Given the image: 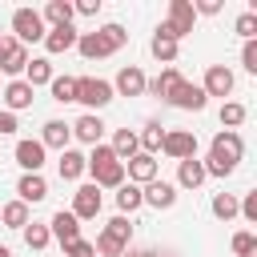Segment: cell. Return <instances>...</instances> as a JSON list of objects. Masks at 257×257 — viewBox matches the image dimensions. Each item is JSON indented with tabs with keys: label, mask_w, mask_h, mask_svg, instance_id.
Masks as SVG:
<instances>
[{
	"label": "cell",
	"mask_w": 257,
	"mask_h": 257,
	"mask_svg": "<svg viewBox=\"0 0 257 257\" xmlns=\"http://www.w3.org/2000/svg\"><path fill=\"white\" fill-rule=\"evenodd\" d=\"M12 32H16L20 44L44 40V20H40V12H36V8H16V12H12Z\"/></svg>",
	"instance_id": "7"
},
{
	"label": "cell",
	"mask_w": 257,
	"mask_h": 257,
	"mask_svg": "<svg viewBox=\"0 0 257 257\" xmlns=\"http://www.w3.org/2000/svg\"><path fill=\"white\" fill-rule=\"evenodd\" d=\"M141 201L145 205H153V209H173L177 205V185H169V181H149L145 189H141Z\"/></svg>",
	"instance_id": "12"
},
{
	"label": "cell",
	"mask_w": 257,
	"mask_h": 257,
	"mask_svg": "<svg viewBox=\"0 0 257 257\" xmlns=\"http://www.w3.org/2000/svg\"><path fill=\"white\" fill-rule=\"evenodd\" d=\"M201 181H205V165H201L197 157L177 161V185H181V189H197Z\"/></svg>",
	"instance_id": "24"
},
{
	"label": "cell",
	"mask_w": 257,
	"mask_h": 257,
	"mask_svg": "<svg viewBox=\"0 0 257 257\" xmlns=\"http://www.w3.org/2000/svg\"><path fill=\"white\" fill-rule=\"evenodd\" d=\"M253 249H257V237L253 233H237L233 237V253L237 257H253Z\"/></svg>",
	"instance_id": "38"
},
{
	"label": "cell",
	"mask_w": 257,
	"mask_h": 257,
	"mask_svg": "<svg viewBox=\"0 0 257 257\" xmlns=\"http://www.w3.org/2000/svg\"><path fill=\"white\" fill-rule=\"evenodd\" d=\"M72 12H80V16H96V12H100V0H80V4H72Z\"/></svg>",
	"instance_id": "42"
},
{
	"label": "cell",
	"mask_w": 257,
	"mask_h": 257,
	"mask_svg": "<svg viewBox=\"0 0 257 257\" xmlns=\"http://www.w3.org/2000/svg\"><path fill=\"white\" fill-rule=\"evenodd\" d=\"M16 165L24 169V173H40L44 169V145L40 141H16Z\"/></svg>",
	"instance_id": "15"
},
{
	"label": "cell",
	"mask_w": 257,
	"mask_h": 257,
	"mask_svg": "<svg viewBox=\"0 0 257 257\" xmlns=\"http://www.w3.org/2000/svg\"><path fill=\"white\" fill-rule=\"evenodd\" d=\"M100 205H104L100 189H96V185H80V189L72 193V209H68V213H72L76 221H92V217L100 213Z\"/></svg>",
	"instance_id": "9"
},
{
	"label": "cell",
	"mask_w": 257,
	"mask_h": 257,
	"mask_svg": "<svg viewBox=\"0 0 257 257\" xmlns=\"http://www.w3.org/2000/svg\"><path fill=\"white\" fill-rule=\"evenodd\" d=\"M0 257H12V249H8V245H0Z\"/></svg>",
	"instance_id": "46"
},
{
	"label": "cell",
	"mask_w": 257,
	"mask_h": 257,
	"mask_svg": "<svg viewBox=\"0 0 257 257\" xmlns=\"http://www.w3.org/2000/svg\"><path fill=\"white\" fill-rule=\"evenodd\" d=\"M241 217H245V221H257V193H249V197L241 201Z\"/></svg>",
	"instance_id": "41"
},
{
	"label": "cell",
	"mask_w": 257,
	"mask_h": 257,
	"mask_svg": "<svg viewBox=\"0 0 257 257\" xmlns=\"http://www.w3.org/2000/svg\"><path fill=\"white\" fill-rule=\"evenodd\" d=\"M124 40H128V32H124L120 24H104V28H96V32H80V36H76V48H80L84 60H104V56L120 52Z\"/></svg>",
	"instance_id": "3"
},
{
	"label": "cell",
	"mask_w": 257,
	"mask_h": 257,
	"mask_svg": "<svg viewBox=\"0 0 257 257\" xmlns=\"http://www.w3.org/2000/svg\"><path fill=\"white\" fill-rule=\"evenodd\" d=\"M84 173H92L96 189H120L124 185V161H116V153L108 145H92V153L84 157Z\"/></svg>",
	"instance_id": "2"
},
{
	"label": "cell",
	"mask_w": 257,
	"mask_h": 257,
	"mask_svg": "<svg viewBox=\"0 0 257 257\" xmlns=\"http://www.w3.org/2000/svg\"><path fill=\"white\" fill-rule=\"evenodd\" d=\"M76 100L84 108H104L112 100V84L100 76H76Z\"/></svg>",
	"instance_id": "6"
},
{
	"label": "cell",
	"mask_w": 257,
	"mask_h": 257,
	"mask_svg": "<svg viewBox=\"0 0 257 257\" xmlns=\"http://www.w3.org/2000/svg\"><path fill=\"white\" fill-rule=\"evenodd\" d=\"M64 257H96V249H92V241L76 237V241H68V245H64Z\"/></svg>",
	"instance_id": "39"
},
{
	"label": "cell",
	"mask_w": 257,
	"mask_h": 257,
	"mask_svg": "<svg viewBox=\"0 0 257 257\" xmlns=\"http://www.w3.org/2000/svg\"><path fill=\"white\" fill-rule=\"evenodd\" d=\"M233 28H237V32L245 36V40H253V36H257V12H253V8H249V12H241Z\"/></svg>",
	"instance_id": "37"
},
{
	"label": "cell",
	"mask_w": 257,
	"mask_h": 257,
	"mask_svg": "<svg viewBox=\"0 0 257 257\" xmlns=\"http://www.w3.org/2000/svg\"><path fill=\"white\" fill-rule=\"evenodd\" d=\"M124 177H128L133 185H149V181H157V157H149V153L128 157V161H124Z\"/></svg>",
	"instance_id": "14"
},
{
	"label": "cell",
	"mask_w": 257,
	"mask_h": 257,
	"mask_svg": "<svg viewBox=\"0 0 257 257\" xmlns=\"http://www.w3.org/2000/svg\"><path fill=\"white\" fill-rule=\"evenodd\" d=\"M145 201H141V185H133V181H124L120 189H116V209H120V217L124 213H137Z\"/></svg>",
	"instance_id": "30"
},
{
	"label": "cell",
	"mask_w": 257,
	"mask_h": 257,
	"mask_svg": "<svg viewBox=\"0 0 257 257\" xmlns=\"http://www.w3.org/2000/svg\"><path fill=\"white\" fill-rule=\"evenodd\" d=\"M145 72L137 68V64H124L120 72H116V84H112V92H120V96H141L145 92Z\"/></svg>",
	"instance_id": "17"
},
{
	"label": "cell",
	"mask_w": 257,
	"mask_h": 257,
	"mask_svg": "<svg viewBox=\"0 0 257 257\" xmlns=\"http://www.w3.org/2000/svg\"><path fill=\"white\" fill-rule=\"evenodd\" d=\"M124 257H137V253H124Z\"/></svg>",
	"instance_id": "47"
},
{
	"label": "cell",
	"mask_w": 257,
	"mask_h": 257,
	"mask_svg": "<svg viewBox=\"0 0 257 257\" xmlns=\"http://www.w3.org/2000/svg\"><path fill=\"white\" fill-rule=\"evenodd\" d=\"M245 116H249L245 104H237V100H225V104H221V124H225V128L237 133V124H245Z\"/></svg>",
	"instance_id": "35"
},
{
	"label": "cell",
	"mask_w": 257,
	"mask_h": 257,
	"mask_svg": "<svg viewBox=\"0 0 257 257\" xmlns=\"http://www.w3.org/2000/svg\"><path fill=\"white\" fill-rule=\"evenodd\" d=\"M193 24H197L193 4H189V0H169V20H161V28H157V32L181 44V36H189V32H193Z\"/></svg>",
	"instance_id": "5"
},
{
	"label": "cell",
	"mask_w": 257,
	"mask_h": 257,
	"mask_svg": "<svg viewBox=\"0 0 257 257\" xmlns=\"http://www.w3.org/2000/svg\"><path fill=\"white\" fill-rule=\"evenodd\" d=\"M193 12H201V16H217V12H221V0H201V4H193Z\"/></svg>",
	"instance_id": "43"
},
{
	"label": "cell",
	"mask_w": 257,
	"mask_h": 257,
	"mask_svg": "<svg viewBox=\"0 0 257 257\" xmlns=\"http://www.w3.org/2000/svg\"><path fill=\"white\" fill-rule=\"evenodd\" d=\"M233 84H237V80H233V72H229L225 64H209V68H205V84H201L205 96H229Z\"/></svg>",
	"instance_id": "13"
},
{
	"label": "cell",
	"mask_w": 257,
	"mask_h": 257,
	"mask_svg": "<svg viewBox=\"0 0 257 257\" xmlns=\"http://www.w3.org/2000/svg\"><path fill=\"white\" fill-rule=\"evenodd\" d=\"M112 153H116V161H128V157H137L141 153V145H137V133L133 128H116V137H112V145H108Z\"/></svg>",
	"instance_id": "28"
},
{
	"label": "cell",
	"mask_w": 257,
	"mask_h": 257,
	"mask_svg": "<svg viewBox=\"0 0 257 257\" xmlns=\"http://www.w3.org/2000/svg\"><path fill=\"white\" fill-rule=\"evenodd\" d=\"M169 104H173V108H189V112H201V108L209 104V96H205V88H201V84H189V80H181V84L173 88Z\"/></svg>",
	"instance_id": "11"
},
{
	"label": "cell",
	"mask_w": 257,
	"mask_h": 257,
	"mask_svg": "<svg viewBox=\"0 0 257 257\" xmlns=\"http://www.w3.org/2000/svg\"><path fill=\"white\" fill-rule=\"evenodd\" d=\"M177 84H181V72H177V68H173V64H169V68H165V72H161V76H157V80H149V84H145V88H149V92H153V96H161V100H169V96H173V88H177Z\"/></svg>",
	"instance_id": "27"
},
{
	"label": "cell",
	"mask_w": 257,
	"mask_h": 257,
	"mask_svg": "<svg viewBox=\"0 0 257 257\" xmlns=\"http://www.w3.org/2000/svg\"><path fill=\"white\" fill-rule=\"evenodd\" d=\"M72 16H76V12H72V4H68V0H48L40 20H48L52 28H64V24H72Z\"/></svg>",
	"instance_id": "26"
},
{
	"label": "cell",
	"mask_w": 257,
	"mask_h": 257,
	"mask_svg": "<svg viewBox=\"0 0 257 257\" xmlns=\"http://www.w3.org/2000/svg\"><path fill=\"white\" fill-rule=\"evenodd\" d=\"M68 137H72V128L64 124V120H44V133H40V145L44 149H68Z\"/></svg>",
	"instance_id": "23"
},
{
	"label": "cell",
	"mask_w": 257,
	"mask_h": 257,
	"mask_svg": "<svg viewBox=\"0 0 257 257\" xmlns=\"http://www.w3.org/2000/svg\"><path fill=\"white\" fill-rule=\"evenodd\" d=\"M241 213V201L233 197V193H217L213 197V217H221V221H233Z\"/></svg>",
	"instance_id": "32"
},
{
	"label": "cell",
	"mask_w": 257,
	"mask_h": 257,
	"mask_svg": "<svg viewBox=\"0 0 257 257\" xmlns=\"http://www.w3.org/2000/svg\"><path fill=\"white\" fill-rule=\"evenodd\" d=\"M48 241H52V233H48V225H24V245L28 249H48Z\"/></svg>",
	"instance_id": "36"
},
{
	"label": "cell",
	"mask_w": 257,
	"mask_h": 257,
	"mask_svg": "<svg viewBox=\"0 0 257 257\" xmlns=\"http://www.w3.org/2000/svg\"><path fill=\"white\" fill-rule=\"evenodd\" d=\"M161 141H165V128H161V120H149L145 124V133H137V145H141V153H161Z\"/></svg>",
	"instance_id": "29"
},
{
	"label": "cell",
	"mask_w": 257,
	"mask_h": 257,
	"mask_svg": "<svg viewBox=\"0 0 257 257\" xmlns=\"http://www.w3.org/2000/svg\"><path fill=\"white\" fill-rule=\"evenodd\" d=\"M68 128H72V137H76V141H84V145H100V137H104V120H100L96 112L76 116V124H68Z\"/></svg>",
	"instance_id": "18"
},
{
	"label": "cell",
	"mask_w": 257,
	"mask_h": 257,
	"mask_svg": "<svg viewBox=\"0 0 257 257\" xmlns=\"http://www.w3.org/2000/svg\"><path fill=\"white\" fill-rule=\"evenodd\" d=\"M241 153H245V141H241V133H233V128H221V133L213 137V149H209V157L201 161V165H205V177H229V173L237 169Z\"/></svg>",
	"instance_id": "1"
},
{
	"label": "cell",
	"mask_w": 257,
	"mask_h": 257,
	"mask_svg": "<svg viewBox=\"0 0 257 257\" xmlns=\"http://www.w3.org/2000/svg\"><path fill=\"white\" fill-rule=\"evenodd\" d=\"M149 48H153V56H157L161 64H173V60H177V40H169V36H161V32L153 36Z\"/></svg>",
	"instance_id": "34"
},
{
	"label": "cell",
	"mask_w": 257,
	"mask_h": 257,
	"mask_svg": "<svg viewBox=\"0 0 257 257\" xmlns=\"http://www.w3.org/2000/svg\"><path fill=\"white\" fill-rule=\"evenodd\" d=\"M76 28L72 24H64V28H48L44 32V48H48V56H60V52H68V48H76Z\"/></svg>",
	"instance_id": "19"
},
{
	"label": "cell",
	"mask_w": 257,
	"mask_h": 257,
	"mask_svg": "<svg viewBox=\"0 0 257 257\" xmlns=\"http://www.w3.org/2000/svg\"><path fill=\"white\" fill-rule=\"evenodd\" d=\"M128 241H133V225H128V217H112L108 225H104V233L96 237V257H124L128 253Z\"/></svg>",
	"instance_id": "4"
},
{
	"label": "cell",
	"mask_w": 257,
	"mask_h": 257,
	"mask_svg": "<svg viewBox=\"0 0 257 257\" xmlns=\"http://www.w3.org/2000/svg\"><path fill=\"white\" fill-rule=\"evenodd\" d=\"M24 84L28 88H40V84H52V60L48 56H36L24 64Z\"/></svg>",
	"instance_id": "22"
},
{
	"label": "cell",
	"mask_w": 257,
	"mask_h": 257,
	"mask_svg": "<svg viewBox=\"0 0 257 257\" xmlns=\"http://www.w3.org/2000/svg\"><path fill=\"white\" fill-rule=\"evenodd\" d=\"M52 100H60V104H68V100H76V76H52Z\"/></svg>",
	"instance_id": "33"
},
{
	"label": "cell",
	"mask_w": 257,
	"mask_h": 257,
	"mask_svg": "<svg viewBox=\"0 0 257 257\" xmlns=\"http://www.w3.org/2000/svg\"><path fill=\"white\" fill-rule=\"evenodd\" d=\"M32 92L24 80H8L4 84V112H20V108H32Z\"/></svg>",
	"instance_id": "20"
},
{
	"label": "cell",
	"mask_w": 257,
	"mask_h": 257,
	"mask_svg": "<svg viewBox=\"0 0 257 257\" xmlns=\"http://www.w3.org/2000/svg\"><path fill=\"white\" fill-rule=\"evenodd\" d=\"M20 124H16V112H0V137L4 133H16Z\"/></svg>",
	"instance_id": "44"
},
{
	"label": "cell",
	"mask_w": 257,
	"mask_h": 257,
	"mask_svg": "<svg viewBox=\"0 0 257 257\" xmlns=\"http://www.w3.org/2000/svg\"><path fill=\"white\" fill-rule=\"evenodd\" d=\"M44 197H48V181H44L40 173H24V177L16 181V201L36 205V201H44Z\"/></svg>",
	"instance_id": "16"
},
{
	"label": "cell",
	"mask_w": 257,
	"mask_h": 257,
	"mask_svg": "<svg viewBox=\"0 0 257 257\" xmlns=\"http://www.w3.org/2000/svg\"><path fill=\"white\" fill-rule=\"evenodd\" d=\"M161 153H169L173 161L197 157V137H193V128H169L165 141H161Z\"/></svg>",
	"instance_id": "8"
},
{
	"label": "cell",
	"mask_w": 257,
	"mask_h": 257,
	"mask_svg": "<svg viewBox=\"0 0 257 257\" xmlns=\"http://www.w3.org/2000/svg\"><path fill=\"white\" fill-rule=\"evenodd\" d=\"M241 64H245V72L257 76V40H245V48H241Z\"/></svg>",
	"instance_id": "40"
},
{
	"label": "cell",
	"mask_w": 257,
	"mask_h": 257,
	"mask_svg": "<svg viewBox=\"0 0 257 257\" xmlns=\"http://www.w3.org/2000/svg\"><path fill=\"white\" fill-rule=\"evenodd\" d=\"M48 233H52L60 245H68V241H76V237H80V221H76L72 213H64V209H60V213H52V221H48Z\"/></svg>",
	"instance_id": "21"
},
{
	"label": "cell",
	"mask_w": 257,
	"mask_h": 257,
	"mask_svg": "<svg viewBox=\"0 0 257 257\" xmlns=\"http://www.w3.org/2000/svg\"><path fill=\"white\" fill-rule=\"evenodd\" d=\"M24 64H28L24 44H20L16 36H0V72L16 76V72H24Z\"/></svg>",
	"instance_id": "10"
},
{
	"label": "cell",
	"mask_w": 257,
	"mask_h": 257,
	"mask_svg": "<svg viewBox=\"0 0 257 257\" xmlns=\"http://www.w3.org/2000/svg\"><path fill=\"white\" fill-rule=\"evenodd\" d=\"M137 257H161V253H157V249H145V253H137Z\"/></svg>",
	"instance_id": "45"
},
{
	"label": "cell",
	"mask_w": 257,
	"mask_h": 257,
	"mask_svg": "<svg viewBox=\"0 0 257 257\" xmlns=\"http://www.w3.org/2000/svg\"><path fill=\"white\" fill-rule=\"evenodd\" d=\"M0 221H4L8 229H24V225H28V205H24V201H8V205L0 209Z\"/></svg>",
	"instance_id": "31"
},
{
	"label": "cell",
	"mask_w": 257,
	"mask_h": 257,
	"mask_svg": "<svg viewBox=\"0 0 257 257\" xmlns=\"http://www.w3.org/2000/svg\"><path fill=\"white\" fill-rule=\"evenodd\" d=\"M56 169H60V181H80V177H84V153H76V149H64Z\"/></svg>",
	"instance_id": "25"
}]
</instances>
